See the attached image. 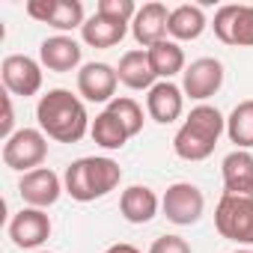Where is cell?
Segmentation results:
<instances>
[{"mask_svg":"<svg viewBox=\"0 0 253 253\" xmlns=\"http://www.w3.org/2000/svg\"><path fill=\"white\" fill-rule=\"evenodd\" d=\"M36 122L48 140L57 143H78L84 140V134L89 131V116H86V104L81 95H75L72 89H48L39 101H36Z\"/></svg>","mask_w":253,"mask_h":253,"instance_id":"obj_1","label":"cell"},{"mask_svg":"<svg viewBox=\"0 0 253 253\" xmlns=\"http://www.w3.org/2000/svg\"><path fill=\"white\" fill-rule=\"evenodd\" d=\"M223 131H226V116L211 104H197L179 125L173 137V152L182 161H206L214 152Z\"/></svg>","mask_w":253,"mask_h":253,"instance_id":"obj_2","label":"cell"},{"mask_svg":"<svg viewBox=\"0 0 253 253\" xmlns=\"http://www.w3.org/2000/svg\"><path fill=\"white\" fill-rule=\"evenodd\" d=\"M119 182H122V167L113 158H104V155L78 158L63 173L66 194L78 203H95V200L107 197L110 191H116Z\"/></svg>","mask_w":253,"mask_h":253,"instance_id":"obj_3","label":"cell"},{"mask_svg":"<svg viewBox=\"0 0 253 253\" xmlns=\"http://www.w3.org/2000/svg\"><path fill=\"white\" fill-rule=\"evenodd\" d=\"M214 229L232 244L253 247V197L223 194L214 209Z\"/></svg>","mask_w":253,"mask_h":253,"instance_id":"obj_4","label":"cell"},{"mask_svg":"<svg viewBox=\"0 0 253 253\" xmlns=\"http://www.w3.org/2000/svg\"><path fill=\"white\" fill-rule=\"evenodd\" d=\"M48 158V137L42 128H18L3 143V164L9 170H18L21 176L30 170H39Z\"/></svg>","mask_w":253,"mask_h":253,"instance_id":"obj_5","label":"cell"},{"mask_svg":"<svg viewBox=\"0 0 253 253\" xmlns=\"http://www.w3.org/2000/svg\"><path fill=\"white\" fill-rule=\"evenodd\" d=\"M161 211L176 226H194L206 211V197L191 182H176L161 197Z\"/></svg>","mask_w":253,"mask_h":253,"instance_id":"obj_6","label":"cell"},{"mask_svg":"<svg viewBox=\"0 0 253 253\" xmlns=\"http://www.w3.org/2000/svg\"><path fill=\"white\" fill-rule=\"evenodd\" d=\"M27 15L39 24L54 27L57 33H69L86 24L84 18V3L81 0H27Z\"/></svg>","mask_w":253,"mask_h":253,"instance_id":"obj_7","label":"cell"},{"mask_svg":"<svg viewBox=\"0 0 253 253\" xmlns=\"http://www.w3.org/2000/svg\"><path fill=\"white\" fill-rule=\"evenodd\" d=\"M214 36L232 48H253V6L226 3L214 12Z\"/></svg>","mask_w":253,"mask_h":253,"instance_id":"obj_8","label":"cell"},{"mask_svg":"<svg viewBox=\"0 0 253 253\" xmlns=\"http://www.w3.org/2000/svg\"><path fill=\"white\" fill-rule=\"evenodd\" d=\"M223 86V63L214 57H200L194 60L185 75H182V92L191 101L206 104L211 95H217V89Z\"/></svg>","mask_w":253,"mask_h":253,"instance_id":"obj_9","label":"cell"},{"mask_svg":"<svg viewBox=\"0 0 253 253\" xmlns=\"http://www.w3.org/2000/svg\"><path fill=\"white\" fill-rule=\"evenodd\" d=\"M0 75H3V86L9 95L30 98L42 89V63L27 54H9L0 66Z\"/></svg>","mask_w":253,"mask_h":253,"instance_id":"obj_10","label":"cell"},{"mask_svg":"<svg viewBox=\"0 0 253 253\" xmlns=\"http://www.w3.org/2000/svg\"><path fill=\"white\" fill-rule=\"evenodd\" d=\"M51 217L45 214V209H30L24 206L12 220H9V238L15 247L21 250H39L48 238H51Z\"/></svg>","mask_w":253,"mask_h":253,"instance_id":"obj_11","label":"cell"},{"mask_svg":"<svg viewBox=\"0 0 253 253\" xmlns=\"http://www.w3.org/2000/svg\"><path fill=\"white\" fill-rule=\"evenodd\" d=\"M63 191H66V185H63V179H60L51 167L30 170V173H24L21 182H18V194H21V200H24L30 209H51V206L60 200Z\"/></svg>","mask_w":253,"mask_h":253,"instance_id":"obj_12","label":"cell"},{"mask_svg":"<svg viewBox=\"0 0 253 253\" xmlns=\"http://www.w3.org/2000/svg\"><path fill=\"white\" fill-rule=\"evenodd\" d=\"M116 84H119V75L107 63H86L78 72V95L92 104H110L116 98L113 95Z\"/></svg>","mask_w":253,"mask_h":253,"instance_id":"obj_13","label":"cell"},{"mask_svg":"<svg viewBox=\"0 0 253 253\" xmlns=\"http://www.w3.org/2000/svg\"><path fill=\"white\" fill-rule=\"evenodd\" d=\"M81 57H84L81 42L72 39V36H63V33L48 36V39H42V45H39V63H42V69L57 72V75L75 72V69L81 66Z\"/></svg>","mask_w":253,"mask_h":253,"instance_id":"obj_14","label":"cell"},{"mask_svg":"<svg viewBox=\"0 0 253 253\" xmlns=\"http://www.w3.org/2000/svg\"><path fill=\"white\" fill-rule=\"evenodd\" d=\"M167 21H170V9L164 3H158V0H152V3H143L131 21V36L137 45L143 48H152L158 42L167 39Z\"/></svg>","mask_w":253,"mask_h":253,"instance_id":"obj_15","label":"cell"},{"mask_svg":"<svg viewBox=\"0 0 253 253\" xmlns=\"http://www.w3.org/2000/svg\"><path fill=\"white\" fill-rule=\"evenodd\" d=\"M146 113L158 125H170L185 113V92L173 81H158L146 95Z\"/></svg>","mask_w":253,"mask_h":253,"instance_id":"obj_16","label":"cell"},{"mask_svg":"<svg viewBox=\"0 0 253 253\" xmlns=\"http://www.w3.org/2000/svg\"><path fill=\"white\" fill-rule=\"evenodd\" d=\"M158 209H161V200H158V194L149 185H131V188H125L122 197H119L122 217L128 223H137V226L149 223L158 214Z\"/></svg>","mask_w":253,"mask_h":253,"instance_id":"obj_17","label":"cell"},{"mask_svg":"<svg viewBox=\"0 0 253 253\" xmlns=\"http://www.w3.org/2000/svg\"><path fill=\"white\" fill-rule=\"evenodd\" d=\"M116 75H119V84H125L128 89H152L158 84V75L149 63V54L143 48H134V51H125L119 66H116Z\"/></svg>","mask_w":253,"mask_h":253,"instance_id":"obj_18","label":"cell"},{"mask_svg":"<svg viewBox=\"0 0 253 253\" xmlns=\"http://www.w3.org/2000/svg\"><path fill=\"white\" fill-rule=\"evenodd\" d=\"M223 173V194L253 197V155L244 149H235L220 164Z\"/></svg>","mask_w":253,"mask_h":253,"instance_id":"obj_19","label":"cell"},{"mask_svg":"<svg viewBox=\"0 0 253 253\" xmlns=\"http://www.w3.org/2000/svg\"><path fill=\"white\" fill-rule=\"evenodd\" d=\"M209 21L203 6L197 3H182L176 9H170V21H167V36H173V42H194L206 33Z\"/></svg>","mask_w":253,"mask_h":253,"instance_id":"obj_20","label":"cell"},{"mask_svg":"<svg viewBox=\"0 0 253 253\" xmlns=\"http://www.w3.org/2000/svg\"><path fill=\"white\" fill-rule=\"evenodd\" d=\"M146 54H149V63H152V69L161 81H173L176 75H185V69H188L182 45L173 42V39H164V42L146 48Z\"/></svg>","mask_w":253,"mask_h":253,"instance_id":"obj_21","label":"cell"},{"mask_svg":"<svg viewBox=\"0 0 253 253\" xmlns=\"http://www.w3.org/2000/svg\"><path fill=\"white\" fill-rule=\"evenodd\" d=\"M125 33H128V27H125V24H116V21L98 15V12L89 15L86 24L81 27V39L89 48H113V45H119L125 39Z\"/></svg>","mask_w":253,"mask_h":253,"instance_id":"obj_22","label":"cell"},{"mask_svg":"<svg viewBox=\"0 0 253 253\" xmlns=\"http://www.w3.org/2000/svg\"><path fill=\"white\" fill-rule=\"evenodd\" d=\"M89 134H92V140L101 146V149H107V152H116V149H122L125 143L131 140V134H128V128L104 107L101 113H95V119H92V125H89Z\"/></svg>","mask_w":253,"mask_h":253,"instance_id":"obj_23","label":"cell"},{"mask_svg":"<svg viewBox=\"0 0 253 253\" xmlns=\"http://www.w3.org/2000/svg\"><path fill=\"white\" fill-rule=\"evenodd\" d=\"M226 137L229 143H235V149H253V98H244L232 107V113L226 116Z\"/></svg>","mask_w":253,"mask_h":253,"instance_id":"obj_24","label":"cell"},{"mask_svg":"<svg viewBox=\"0 0 253 253\" xmlns=\"http://www.w3.org/2000/svg\"><path fill=\"white\" fill-rule=\"evenodd\" d=\"M107 110L128 128V134L131 137H137L140 131H143V107L134 101V98H128V95H122V98H113L110 104H107Z\"/></svg>","mask_w":253,"mask_h":253,"instance_id":"obj_25","label":"cell"},{"mask_svg":"<svg viewBox=\"0 0 253 253\" xmlns=\"http://www.w3.org/2000/svg\"><path fill=\"white\" fill-rule=\"evenodd\" d=\"M137 9L140 6L134 3V0H98V6H95L98 15H104V18H110L116 24H125V27H131Z\"/></svg>","mask_w":253,"mask_h":253,"instance_id":"obj_26","label":"cell"},{"mask_svg":"<svg viewBox=\"0 0 253 253\" xmlns=\"http://www.w3.org/2000/svg\"><path fill=\"white\" fill-rule=\"evenodd\" d=\"M149 253H194V250L182 235H161V238L152 241Z\"/></svg>","mask_w":253,"mask_h":253,"instance_id":"obj_27","label":"cell"},{"mask_svg":"<svg viewBox=\"0 0 253 253\" xmlns=\"http://www.w3.org/2000/svg\"><path fill=\"white\" fill-rule=\"evenodd\" d=\"M15 134V110H12V95L3 92V122H0V137L3 143Z\"/></svg>","mask_w":253,"mask_h":253,"instance_id":"obj_28","label":"cell"},{"mask_svg":"<svg viewBox=\"0 0 253 253\" xmlns=\"http://www.w3.org/2000/svg\"><path fill=\"white\" fill-rule=\"evenodd\" d=\"M104 253H143V250L134 247V244H128V241H116V244H110Z\"/></svg>","mask_w":253,"mask_h":253,"instance_id":"obj_29","label":"cell"},{"mask_svg":"<svg viewBox=\"0 0 253 253\" xmlns=\"http://www.w3.org/2000/svg\"><path fill=\"white\" fill-rule=\"evenodd\" d=\"M232 253H253L250 247H238V250H232Z\"/></svg>","mask_w":253,"mask_h":253,"instance_id":"obj_30","label":"cell"},{"mask_svg":"<svg viewBox=\"0 0 253 253\" xmlns=\"http://www.w3.org/2000/svg\"><path fill=\"white\" fill-rule=\"evenodd\" d=\"M36 253H51V250H36Z\"/></svg>","mask_w":253,"mask_h":253,"instance_id":"obj_31","label":"cell"}]
</instances>
